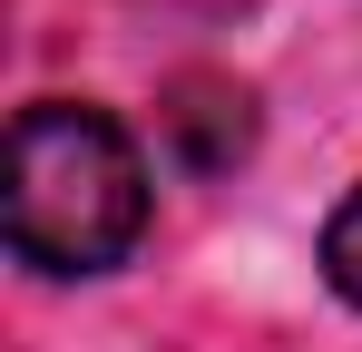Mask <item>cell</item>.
<instances>
[{"instance_id":"cell-3","label":"cell","mask_w":362,"mask_h":352,"mask_svg":"<svg viewBox=\"0 0 362 352\" xmlns=\"http://www.w3.org/2000/svg\"><path fill=\"white\" fill-rule=\"evenodd\" d=\"M323 274H333L343 303H362V186L333 206V225H323Z\"/></svg>"},{"instance_id":"cell-2","label":"cell","mask_w":362,"mask_h":352,"mask_svg":"<svg viewBox=\"0 0 362 352\" xmlns=\"http://www.w3.org/2000/svg\"><path fill=\"white\" fill-rule=\"evenodd\" d=\"M167 137H177V157L186 167H235L245 147H255V108H245V88L235 78H186L177 88V108H167Z\"/></svg>"},{"instance_id":"cell-1","label":"cell","mask_w":362,"mask_h":352,"mask_svg":"<svg viewBox=\"0 0 362 352\" xmlns=\"http://www.w3.org/2000/svg\"><path fill=\"white\" fill-rule=\"evenodd\" d=\"M10 254L40 274H108L147 235V157L108 108L40 98L10 117V167H0Z\"/></svg>"}]
</instances>
